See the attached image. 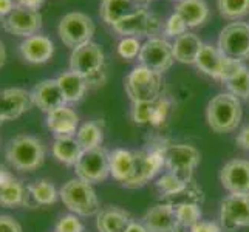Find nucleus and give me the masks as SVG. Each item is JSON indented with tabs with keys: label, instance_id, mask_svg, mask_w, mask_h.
Here are the masks:
<instances>
[{
	"label": "nucleus",
	"instance_id": "obj_1",
	"mask_svg": "<svg viewBox=\"0 0 249 232\" xmlns=\"http://www.w3.org/2000/svg\"><path fill=\"white\" fill-rule=\"evenodd\" d=\"M70 70L81 74L87 81L89 89H98L107 81L106 53L96 42H87L71 50Z\"/></svg>",
	"mask_w": 249,
	"mask_h": 232
},
{
	"label": "nucleus",
	"instance_id": "obj_2",
	"mask_svg": "<svg viewBox=\"0 0 249 232\" xmlns=\"http://www.w3.org/2000/svg\"><path fill=\"white\" fill-rule=\"evenodd\" d=\"M242 101L228 91L215 94L206 108V121L215 133H231L242 123Z\"/></svg>",
	"mask_w": 249,
	"mask_h": 232
},
{
	"label": "nucleus",
	"instance_id": "obj_3",
	"mask_svg": "<svg viewBox=\"0 0 249 232\" xmlns=\"http://www.w3.org/2000/svg\"><path fill=\"white\" fill-rule=\"evenodd\" d=\"M45 145L33 135H17L6 144L5 158L13 169L33 172L45 161Z\"/></svg>",
	"mask_w": 249,
	"mask_h": 232
},
{
	"label": "nucleus",
	"instance_id": "obj_4",
	"mask_svg": "<svg viewBox=\"0 0 249 232\" xmlns=\"http://www.w3.org/2000/svg\"><path fill=\"white\" fill-rule=\"evenodd\" d=\"M59 198L65 208L78 217H94L101 211V203L93 184L81 178H71L59 189Z\"/></svg>",
	"mask_w": 249,
	"mask_h": 232
},
{
	"label": "nucleus",
	"instance_id": "obj_5",
	"mask_svg": "<svg viewBox=\"0 0 249 232\" xmlns=\"http://www.w3.org/2000/svg\"><path fill=\"white\" fill-rule=\"evenodd\" d=\"M124 87L132 104L136 102H157L162 98L164 91V79L162 74L153 71L147 67L138 65L127 74Z\"/></svg>",
	"mask_w": 249,
	"mask_h": 232
},
{
	"label": "nucleus",
	"instance_id": "obj_6",
	"mask_svg": "<svg viewBox=\"0 0 249 232\" xmlns=\"http://www.w3.org/2000/svg\"><path fill=\"white\" fill-rule=\"evenodd\" d=\"M162 153H164L166 170L174 172L184 181H192L194 172L201 161V153L195 145L162 141Z\"/></svg>",
	"mask_w": 249,
	"mask_h": 232
},
{
	"label": "nucleus",
	"instance_id": "obj_7",
	"mask_svg": "<svg viewBox=\"0 0 249 232\" xmlns=\"http://www.w3.org/2000/svg\"><path fill=\"white\" fill-rule=\"evenodd\" d=\"M94 31H96V27H94L93 19L81 11L67 13L57 25L59 39L65 47L71 50L90 42L94 36Z\"/></svg>",
	"mask_w": 249,
	"mask_h": 232
},
{
	"label": "nucleus",
	"instance_id": "obj_8",
	"mask_svg": "<svg viewBox=\"0 0 249 232\" xmlns=\"http://www.w3.org/2000/svg\"><path fill=\"white\" fill-rule=\"evenodd\" d=\"M195 65L206 76L225 84L231 76H234L240 70L243 64L225 56L217 45L203 44Z\"/></svg>",
	"mask_w": 249,
	"mask_h": 232
},
{
	"label": "nucleus",
	"instance_id": "obj_9",
	"mask_svg": "<svg viewBox=\"0 0 249 232\" xmlns=\"http://www.w3.org/2000/svg\"><path fill=\"white\" fill-rule=\"evenodd\" d=\"M74 174L90 184L106 181L110 177V152L102 145L91 150H84L74 164Z\"/></svg>",
	"mask_w": 249,
	"mask_h": 232
},
{
	"label": "nucleus",
	"instance_id": "obj_10",
	"mask_svg": "<svg viewBox=\"0 0 249 232\" xmlns=\"http://www.w3.org/2000/svg\"><path fill=\"white\" fill-rule=\"evenodd\" d=\"M220 51L238 62L249 61V23L231 22L218 36Z\"/></svg>",
	"mask_w": 249,
	"mask_h": 232
},
{
	"label": "nucleus",
	"instance_id": "obj_11",
	"mask_svg": "<svg viewBox=\"0 0 249 232\" xmlns=\"http://www.w3.org/2000/svg\"><path fill=\"white\" fill-rule=\"evenodd\" d=\"M138 61L140 65L147 67L153 71H158L161 74L166 73L175 62L172 44L167 39L160 36L149 37L145 42H142Z\"/></svg>",
	"mask_w": 249,
	"mask_h": 232
},
{
	"label": "nucleus",
	"instance_id": "obj_12",
	"mask_svg": "<svg viewBox=\"0 0 249 232\" xmlns=\"http://www.w3.org/2000/svg\"><path fill=\"white\" fill-rule=\"evenodd\" d=\"M220 226L223 232L249 228V196L228 195L220 204Z\"/></svg>",
	"mask_w": 249,
	"mask_h": 232
},
{
	"label": "nucleus",
	"instance_id": "obj_13",
	"mask_svg": "<svg viewBox=\"0 0 249 232\" xmlns=\"http://www.w3.org/2000/svg\"><path fill=\"white\" fill-rule=\"evenodd\" d=\"M162 23L157 14L142 8L141 11L127 17L123 22L116 23L113 30L123 37H155L160 33Z\"/></svg>",
	"mask_w": 249,
	"mask_h": 232
},
{
	"label": "nucleus",
	"instance_id": "obj_14",
	"mask_svg": "<svg viewBox=\"0 0 249 232\" xmlns=\"http://www.w3.org/2000/svg\"><path fill=\"white\" fill-rule=\"evenodd\" d=\"M2 28L17 37L27 39L34 34H39L42 28V14L39 11L27 10V8L16 5L13 13L2 20Z\"/></svg>",
	"mask_w": 249,
	"mask_h": 232
},
{
	"label": "nucleus",
	"instance_id": "obj_15",
	"mask_svg": "<svg viewBox=\"0 0 249 232\" xmlns=\"http://www.w3.org/2000/svg\"><path fill=\"white\" fill-rule=\"evenodd\" d=\"M220 183L231 195L249 196V160L234 158L220 170Z\"/></svg>",
	"mask_w": 249,
	"mask_h": 232
},
{
	"label": "nucleus",
	"instance_id": "obj_16",
	"mask_svg": "<svg viewBox=\"0 0 249 232\" xmlns=\"http://www.w3.org/2000/svg\"><path fill=\"white\" fill-rule=\"evenodd\" d=\"M31 91L20 87H10L0 90V115L5 121L20 118L33 107Z\"/></svg>",
	"mask_w": 249,
	"mask_h": 232
},
{
	"label": "nucleus",
	"instance_id": "obj_17",
	"mask_svg": "<svg viewBox=\"0 0 249 232\" xmlns=\"http://www.w3.org/2000/svg\"><path fill=\"white\" fill-rule=\"evenodd\" d=\"M142 223L150 232H179V225L174 206L158 201L144 214Z\"/></svg>",
	"mask_w": 249,
	"mask_h": 232
},
{
	"label": "nucleus",
	"instance_id": "obj_18",
	"mask_svg": "<svg viewBox=\"0 0 249 232\" xmlns=\"http://www.w3.org/2000/svg\"><path fill=\"white\" fill-rule=\"evenodd\" d=\"M19 53L28 64H47L54 54V42L44 34H34L20 42Z\"/></svg>",
	"mask_w": 249,
	"mask_h": 232
},
{
	"label": "nucleus",
	"instance_id": "obj_19",
	"mask_svg": "<svg viewBox=\"0 0 249 232\" xmlns=\"http://www.w3.org/2000/svg\"><path fill=\"white\" fill-rule=\"evenodd\" d=\"M47 128L54 135L59 136H74L79 128V115L70 106H62L47 113L45 118Z\"/></svg>",
	"mask_w": 249,
	"mask_h": 232
},
{
	"label": "nucleus",
	"instance_id": "obj_20",
	"mask_svg": "<svg viewBox=\"0 0 249 232\" xmlns=\"http://www.w3.org/2000/svg\"><path fill=\"white\" fill-rule=\"evenodd\" d=\"M33 104L37 108H40L44 113L59 108L62 106H67V101L61 91V87L56 79H44L39 84L34 85L31 90Z\"/></svg>",
	"mask_w": 249,
	"mask_h": 232
},
{
	"label": "nucleus",
	"instance_id": "obj_21",
	"mask_svg": "<svg viewBox=\"0 0 249 232\" xmlns=\"http://www.w3.org/2000/svg\"><path fill=\"white\" fill-rule=\"evenodd\" d=\"M136 170V150L115 149L110 152V177L124 187H128Z\"/></svg>",
	"mask_w": 249,
	"mask_h": 232
},
{
	"label": "nucleus",
	"instance_id": "obj_22",
	"mask_svg": "<svg viewBox=\"0 0 249 232\" xmlns=\"http://www.w3.org/2000/svg\"><path fill=\"white\" fill-rule=\"evenodd\" d=\"M142 8L147 6L140 3L138 0H102L99 5V16L107 25L113 28L116 23L141 11Z\"/></svg>",
	"mask_w": 249,
	"mask_h": 232
},
{
	"label": "nucleus",
	"instance_id": "obj_23",
	"mask_svg": "<svg viewBox=\"0 0 249 232\" xmlns=\"http://www.w3.org/2000/svg\"><path fill=\"white\" fill-rule=\"evenodd\" d=\"M132 220L130 214L119 206H106L96 215V229L98 232H124Z\"/></svg>",
	"mask_w": 249,
	"mask_h": 232
},
{
	"label": "nucleus",
	"instance_id": "obj_24",
	"mask_svg": "<svg viewBox=\"0 0 249 232\" xmlns=\"http://www.w3.org/2000/svg\"><path fill=\"white\" fill-rule=\"evenodd\" d=\"M201 47H203V40L192 31H186L181 36H178L174 40V44H172L175 61L186 65H192V64L195 65L196 57H198L201 51Z\"/></svg>",
	"mask_w": 249,
	"mask_h": 232
},
{
	"label": "nucleus",
	"instance_id": "obj_25",
	"mask_svg": "<svg viewBox=\"0 0 249 232\" xmlns=\"http://www.w3.org/2000/svg\"><path fill=\"white\" fill-rule=\"evenodd\" d=\"M56 81L61 87V91L64 94V98L67 101V104H78L85 96V93L89 90L87 81L78 73H74L71 70L61 73Z\"/></svg>",
	"mask_w": 249,
	"mask_h": 232
},
{
	"label": "nucleus",
	"instance_id": "obj_26",
	"mask_svg": "<svg viewBox=\"0 0 249 232\" xmlns=\"http://www.w3.org/2000/svg\"><path fill=\"white\" fill-rule=\"evenodd\" d=\"M175 13L186 22L187 28H196L209 19V6L204 0H181L175 6Z\"/></svg>",
	"mask_w": 249,
	"mask_h": 232
},
{
	"label": "nucleus",
	"instance_id": "obj_27",
	"mask_svg": "<svg viewBox=\"0 0 249 232\" xmlns=\"http://www.w3.org/2000/svg\"><path fill=\"white\" fill-rule=\"evenodd\" d=\"M82 152L84 149L76 140V136H59V138H54L53 145H51L53 157L65 166L74 167V164L81 158Z\"/></svg>",
	"mask_w": 249,
	"mask_h": 232
},
{
	"label": "nucleus",
	"instance_id": "obj_28",
	"mask_svg": "<svg viewBox=\"0 0 249 232\" xmlns=\"http://www.w3.org/2000/svg\"><path fill=\"white\" fill-rule=\"evenodd\" d=\"M74 136L84 150L96 149L101 147L102 143H104V127L98 121L84 123L82 125H79Z\"/></svg>",
	"mask_w": 249,
	"mask_h": 232
},
{
	"label": "nucleus",
	"instance_id": "obj_29",
	"mask_svg": "<svg viewBox=\"0 0 249 232\" xmlns=\"http://www.w3.org/2000/svg\"><path fill=\"white\" fill-rule=\"evenodd\" d=\"M25 192H27V186L20 179L14 178L13 181L0 187V206L11 209L23 208Z\"/></svg>",
	"mask_w": 249,
	"mask_h": 232
},
{
	"label": "nucleus",
	"instance_id": "obj_30",
	"mask_svg": "<svg viewBox=\"0 0 249 232\" xmlns=\"http://www.w3.org/2000/svg\"><path fill=\"white\" fill-rule=\"evenodd\" d=\"M189 183L191 181H184V179H181L178 175H175L174 172H169V170L162 172L155 179V186L158 189L161 198H167V196L183 192Z\"/></svg>",
	"mask_w": 249,
	"mask_h": 232
},
{
	"label": "nucleus",
	"instance_id": "obj_31",
	"mask_svg": "<svg viewBox=\"0 0 249 232\" xmlns=\"http://www.w3.org/2000/svg\"><path fill=\"white\" fill-rule=\"evenodd\" d=\"M174 209H175L177 220L179 225V232H189V229H191L196 221H200L203 217L201 206L195 203L177 204L174 206Z\"/></svg>",
	"mask_w": 249,
	"mask_h": 232
},
{
	"label": "nucleus",
	"instance_id": "obj_32",
	"mask_svg": "<svg viewBox=\"0 0 249 232\" xmlns=\"http://www.w3.org/2000/svg\"><path fill=\"white\" fill-rule=\"evenodd\" d=\"M28 187L37 206H51L59 198V191L48 179H37L33 184H28Z\"/></svg>",
	"mask_w": 249,
	"mask_h": 232
},
{
	"label": "nucleus",
	"instance_id": "obj_33",
	"mask_svg": "<svg viewBox=\"0 0 249 232\" xmlns=\"http://www.w3.org/2000/svg\"><path fill=\"white\" fill-rule=\"evenodd\" d=\"M217 8L226 20L238 22L249 16V0H217Z\"/></svg>",
	"mask_w": 249,
	"mask_h": 232
},
{
	"label": "nucleus",
	"instance_id": "obj_34",
	"mask_svg": "<svg viewBox=\"0 0 249 232\" xmlns=\"http://www.w3.org/2000/svg\"><path fill=\"white\" fill-rule=\"evenodd\" d=\"M225 85L228 93L234 94L240 101L249 99V68L243 64L240 70L225 82Z\"/></svg>",
	"mask_w": 249,
	"mask_h": 232
},
{
	"label": "nucleus",
	"instance_id": "obj_35",
	"mask_svg": "<svg viewBox=\"0 0 249 232\" xmlns=\"http://www.w3.org/2000/svg\"><path fill=\"white\" fill-rule=\"evenodd\" d=\"M170 108H172L170 101L164 96H162L161 99H158L157 102H153V113H152L150 125L157 127V128L166 125L169 115H170Z\"/></svg>",
	"mask_w": 249,
	"mask_h": 232
},
{
	"label": "nucleus",
	"instance_id": "obj_36",
	"mask_svg": "<svg viewBox=\"0 0 249 232\" xmlns=\"http://www.w3.org/2000/svg\"><path fill=\"white\" fill-rule=\"evenodd\" d=\"M141 47L142 44L138 37H123L118 42V54L123 59L132 61V59H136L140 56Z\"/></svg>",
	"mask_w": 249,
	"mask_h": 232
},
{
	"label": "nucleus",
	"instance_id": "obj_37",
	"mask_svg": "<svg viewBox=\"0 0 249 232\" xmlns=\"http://www.w3.org/2000/svg\"><path fill=\"white\" fill-rule=\"evenodd\" d=\"M85 226L76 214H65L61 218L56 221L54 225V232H84Z\"/></svg>",
	"mask_w": 249,
	"mask_h": 232
},
{
	"label": "nucleus",
	"instance_id": "obj_38",
	"mask_svg": "<svg viewBox=\"0 0 249 232\" xmlns=\"http://www.w3.org/2000/svg\"><path fill=\"white\" fill-rule=\"evenodd\" d=\"M153 102H136L132 106V119L138 125H150Z\"/></svg>",
	"mask_w": 249,
	"mask_h": 232
},
{
	"label": "nucleus",
	"instance_id": "obj_39",
	"mask_svg": "<svg viewBox=\"0 0 249 232\" xmlns=\"http://www.w3.org/2000/svg\"><path fill=\"white\" fill-rule=\"evenodd\" d=\"M162 31H164L166 37L177 39L178 36H181V34H184L187 31V25L177 13H174L167 17V20L164 22V25H162Z\"/></svg>",
	"mask_w": 249,
	"mask_h": 232
},
{
	"label": "nucleus",
	"instance_id": "obj_40",
	"mask_svg": "<svg viewBox=\"0 0 249 232\" xmlns=\"http://www.w3.org/2000/svg\"><path fill=\"white\" fill-rule=\"evenodd\" d=\"M189 232H223V229L220 226V223L201 218L200 221H196L195 225L189 229Z\"/></svg>",
	"mask_w": 249,
	"mask_h": 232
},
{
	"label": "nucleus",
	"instance_id": "obj_41",
	"mask_svg": "<svg viewBox=\"0 0 249 232\" xmlns=\"http://www.w3.org/2000/svg\"><path fill=\"white\" fill-rule=\"evenodd\" d=\"M0 232H22L20 223L11 215H0Z\"/></svg>",
	"mask_w": 249,
	"mask_h": 232
},
{
	"label": "nucleus",
	"instance_id": "obj_42",
	"mask_svg": "<svg viewBox=\"0 0 249 232\" xmlns=\"http://www.w3.org/2000/svg\"><path fill=\"white\" fill-rule=\"evenodd\" d=\"M235 143H237V145L240 149H243L245 152L249 153V124L245 125L242 130L238 132Z\"/></svg>",
	"mask_w": 249,
	"mask_h": 232
},
{
	"label": "nucleus",
	"instance_id": "obj_43",
	"mask_svg": "<svg viewBox=\"0 0 249 232\" xmlns=\"http://www.w3.org/2000/svg\"><path fill=\"white\" fill-rule=\"evenodd\" d=\"M14 8H16L14 0H0V20H3L5 17L10 16Z\"/></svg>",
	"mask_w": 249,
	"mask_h": 232
},
{
	"label": "nucleus",
	"instance_id": "obj_44",
	"mask_svg": "<svg viewBox=\"0 0 249 232\" xmlns=\"http://www.w3.org/2000/svg\"><path fill=\"white\" fill-rule=\"evenodd\" d=\"M44 3H45V0H16V5L27 8V10H33V11H39Z\"/></svg>",
	"mask_w": 249,
	"mask_h": 232
},
{
	"label": "nucleus",
	"instance_id": "obj_45",
	"mask_svg": "<svg viewBox=\"0 0 249 232\" xmlns=\"http://www.w3.org/2000/svg\"><path fill=\"white\" fill-rule=\"evenodd\" d=\"M14 178H16V177H14V174H13V172H11L10 169L0 164V187L5 186V184H8L10 181H13Z\"/></svg>",
	"mask_w": 249,
	"mask_h": 232
},
{
	"label": "nucleus",
	"instance_id": "obj_46",
	"mask_svg": "<svg viewBox=\"0 0 249 232\" xmlns=\"http://www.w3.org/2000/svg\"><path fill=\"white\" fill-rule=\"evenodd\" d=\"M124 232H150L147 229V226L144 225L142 221H138V220H132L130 225L127 226V229Z\"/></svg>",
	"mask_w": 249,
	"mask_h": 232
},
{
	"label": "nucleus",
	"instance_id": "obj_47",
	"mask_svg": "<svg viewBox=\"0 0 249 232\" xmlns=\"http://www.w3.org/2000/svg\"><path fill=\"white\" fill-rule=\"evenodd\" d=\"M5 61H6V48L3 45V42L0 40V68L5 65Z\"/></svg>",
	"mask_w": 249,
	"mask_h": 232
},
{
	"label": "nucleus",
	"instance_id": "obj_48",
	"mask_svg": "<svg viewBox=\"0 0 249 232\" xmlns=\"http://www.w3.org/2000/svg\"><path fill=\"white\" fill-rule=\"evenodd\" d=\"M138 2H140V3H142V5H145V6H147V3L150 2V0H138Z\"/></svg>",
	"mask_w": 249,
	"mask_h": 232
},
{
	"label": "nucleus",
	"instance_id": "obj_49",
	"mask_svg": "<svg viewBox=\"0 0 249 232\" xmlns=\"http://www.w3.org/2000/svg\"><path fill=\"white\" fill-rule=\"evenodd\" d=\"M5 123V119L2 118V115H0V127H2V124Z\"/></svg>",
	"mask_w": 249,
	"mask_h": 232
},
{
	"label": "nucleus",
	"instance_id": "obj_50",
	"mask_svg": "<svg viewBox=\"0 0 249 232\" xmlns=\"http://www.w3.org/2000/svg\"><path fill=\"white\" fill-rule=\"evenodd\" d=\"M175 2H181V0H175Z\"/></svg>",
	"mask_w": 249,
	"mask_h": 232
}]
</instances>
